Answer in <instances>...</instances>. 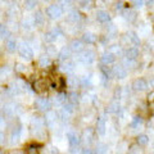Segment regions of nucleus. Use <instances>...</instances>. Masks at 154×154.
<instances>
[{
  "label": "nucleus",
  "instance_id": "45",
  "mask_svg": "<svg viewBox=\"0 0 154 154\" xmlns=\"http://www.w3.org/2000/svg\"><path fill=\"white\" fill-rule=\"evenodd\" d=\"M16 69L18 71V72H23V71H26V67L23 66V64H17V67H16Z\"/></svg>",
  "mask_w": 154,
  "mask_h": 154
},
{
  "label": "nucleus",
  "instance_id": "52",
  "mask_svg": "<svg viewBox=\"0 0 154 154\" xmlns=\"http://www.w3.org/2000/svg\"><path fill=\"white\" fill-rule=\"evenodd\" d=\"M3 2H5V0H3Z\"/></svg>",
  "mask_w": 154,
  "mask_h": 154
},
{
  "label": "nucleus",
  "instance_id": "33",
  "mask_svg": "<svg viewBox=\"0 0 154 154\" xmlns=\"http://www.w3.org/2000/svg\"><path fill=\"white\" fill-rule=\"evenodd\" d=\"M68 102L71 103V104H73V105H76L77 103L80 102V95L77 94V93H71L69 95H68Z\"/></svg>",
  "mask_w": 154,
  "mask_h": 154
},
{
  "label": "nucleus",
  "instance_id": "29",
  "mask_svg": "<svg viewBox=\"0 0 154 154\" xmlns=\"http://www.w3.org/2000/svg\"><path fill=\"white\" fill-rule=\"evenodd\" d=\"M38 64H40L41 67H48V66H50V58L48 57L46 54H44V55H41L40 58H38Z\"/></svg>",
  "mask_w": 154,
  "mask_h": 154
},
{
  "label": "nucleus",
  "instance_id": "51",
  "mask_svg": "<svg viewBox=\"0 0 154 154\" xmlns=\"http://www.w3.org/2000/svg\"><path fill=\"white\" fill-rule=\"evenodd\" d=\"M77 2H80V3H81V2H82V0H77Z\"/></svg>",
  "mask_w": 154,
  "mask_h": 154
},
{
  "label": "nucleus",
  "instance_id": "30",
  "mask_svg": "<svg viewBox=\"0 0 154 154\" xmlns=\"http://www.w3.org/2000/svg\"><path fill=\"white\" fill-rule=\"evenodd\" d=\"M136 143H137V145L144 146L149 143V137L146 136V135H139V136L136 137Z\"/></svg>",
  "mask_w": 154,
  "mask_h": 154
},
{
  "label": "nucleus",
  "instance_id": "28",
  "mask_svg": "<svg viewBox=\"0 0 154 154\" xmlns=\"http://www.w3.org/2000/svg\"><path fill=\"white\" fill-rule=\"evenodd\" d=\"M143 122H144V121H143V118L140 117V116H135V117L132 118L131 123H130V126L134 127V128H137L139 126H141Z\"/></svg>",
  "mask_w": 154,
  "mask_h": 154
},
{
  "label": "nucleus",
  "instance_id": "8",
  "mask_svg": "<svg viewBox=\"0 0 154 154\" xmlns=\"http://www.w3.org/2000/svg\"><path fill=\"white\" fill-rule=\"evenodd\" d=\"M33 90L37 91V93H44V91L48 89V84H46V80L44 79H38L33 82Z\"/></svg>",
  "mask_w": 154,
  "mask_h": 154
},
{
  "label": "nucleus",
  "instance_id": "41",
  "mask_svg": "<svg viewBox=\"0 0 154 154\" xmlns=\"http://www.w3.org/2000/svg\"><path fill=\"white\" fill-rule=\"evenodd\" d=\"M132 5L136 8H141L144 5V0H132Z\"/></svg>",
  "mask_w": 154,
  "mask_h": 154
},
{
  "label": "nucleus",
  "instance_id": "4",
  "mask_svg": "<svg viewBox=\"0 0 154 154\" xmlns=\"http://www.w3.org/2000/svg\"><path fill=\"white\" fill-rule=\"evenodd\" d=\"M35 108L37 110H41V112H49L51 108V102L48 98H37L35 100Z\"/></svg>",
  "mask_w": 154,
  "mask_h": 154
},
{
  "label": "nucleus",
  "instance_id": "50",
  "mask_svg": "<svg viewBox=\"0 0 154 154\" xmlns=\"http://www.w3.org/2000/svg\"><path fill=\"white\" fill-rule=\"evenodd\" d=\"M0 154H4V152H3V150H0Z\"/></svg>",
  "mask_w": 154,
  "mask_h": 154
},
{
  "label": "nucleus",
  "instance_id": "12",
  "mask_svg": "<svg viewBox=\"0 0 154 154\" xmlns=\"http://www.w3.org/2000/svg\"><path fill=\"white\" fill-rule=\"evenodd\" d=\"M69 49H71V51H73V53H81L84 50V42H82V40H77V38L72 40L71 44H69Z\"/></svg>",
  "mask_w": 154,
  "mask_h": 154
},
{
  "label": "nucleus",
  "instance_id": "18",
  "mask_svg": "<svg viewBox=\"0 0 154 154\" xmlns=\"http://www.w3.org/2000/svg\"><path fill=\"white\" fill-rule=\"evenodd\" d=\"M32 21H33V25H35V26H42V25H44V22H45L44 13H42L41 11H37L35 14H33Z\"/></svg>",
  "mask_w": 154,
  "mask_h": 154
},
{
  "label": "nucleus",
  "instance_id": "21",
  "mask_svg": "<svg viewBox=\"0 0 154 154\" xmlns=\"http://www.w3.org/2000/svg\"><path fill=\"white\" fill-rule=\"evenodd\" d=\"M11 36H12V32L9 30V27L7 25H4V23H0V37L8 40V38H11Z\"/></svg>",
  "mask_w": 154,
  "mask_h": 154
},
{
  "label": "nucleus",
  "instance_id": "42",
  "mask_svg": "<svg viewBox=\"0 0 154 154\" xmlns=\"http://www.w3.org/2000/svg\"><path fill=\"white\" fill-rule=\"evenodd\" d=\"M23 25H25L23 27L27 28V30H30V28H31L32 26H35L33 23H30V19H25V21H23Z\"/></svg>",
  "mask_w": 154,
  "mask_h": 154
},
{
  "label": "nucleus",
  "instance_id": "19",
  "mask_svg": "<svg viewBox=\"0 0 154 154\" xmlns=\"http://www.w3.org/2000/svg\"><path fill=\"white\" fill-rule=\"evenodd\" d=\"M21 134H22V128L21 126H18L16 128H13V131L11 134V143L12 144H16L19 141V139H21Z\"/></svg>",
  "mask_w": 154,
  "mask_h": 154
},
{
  "label": "nucleus",
  "instance_id": "15",
  "mask_svg": "<svg viewBox=\"0 0 154 154\" xmlns=\"http://www.w3.org/2000/svg\"><path fill=\"white\" fill-rule=\"evenodd\" d=\"M125 57H126L127 60H136V58L139 57V49L137 48H128L125 51Z\"/></svg>",
  "mask_w": 154,
  "mask_h": 154
},
{
  "label": "nucleus",
  "instance_id": "2",
  "mask_svg": "<svg viewBox=\"0 0 154 154\" xmlns=\"http://www.w3.org/2000/svg\"><path fill=\"white\" fill-rule=\"evenodd\" d=\"M79 62L84 64H93L95 62V53L93 50H82L79 55Z\"/></svg>",
  "mask_w": 154,
  "mask_h": 154
},
{
  "label": "nucleus",
  "instance_id": "32",
  "mask_svg": "<svg viewBox=\"0 0 154 154\" xmlns=\"http://www.w3.org/2000/svg\"><path fill=\"white\" fill-rule=\"evenodd\" d=\"M63 110H64L67 114H69V116H71L72 113L75 112V105H73V104H71L68 100H67V102L63 104Z\"/></svg>",
  "mask_w": 154,
  "mask_h": 154
},
{
  "label": "nucleus",
  "instance_id": "44",
  "mask_svg": "<svg viewBox=\"0 0 154 154\" xmlns=\"http://www.w3.org/2000/svg\"><path fill=\"white\" fill-rule=\"evenodd\" d=\"M148 103H154V90L148 94Z\"/></svg>",
  "mask_w": 154,
  "mask_h": 154
},
{
  "label": "nucleus",
  "instance_id": "23",
  "mask_svg": "<svg viewBox=\"0 0 154 154\" xmlns=\"http://www.w3.org/2000/svg\"><path fill=\"white\" fill-rule=\"evenodd\" d=\"M71 49H69V46H64V48H62V50L58 53V57H59V59L60 60H67V59H69V57H71Z\"/></svg>",
  "mask_w": 154,
  "mask_h": 154
},
{
  "label": "nucleus",
  "instance_id": "6",
  "mask_svg": "<svg viewBox=\"0 0 154 154\" xmlns=\"http://www.w3.org/2000/svg\"><path fill=\"white\" fill-rule=\"evenodd\" d=\"M112 75L117 79L122 80V79H126L127 77V69L125 68V66H114L112 68Z\"/></svg>",
  "mask_w": 154,
  "mask_h": 154
},
{
  "label": "nucleus",
  "instance_id": "22",
  "mask_svg": "<svg viewBox=\"0 0 154 154\" xmlns=\"http://www.w3.org/2000/svg\"><path fill=\"white\" fill-rule=\"evenodd\" d=\"M82 42H85V44H95L96 42V36L94 35V33H91V32H85L84 35H82Z\"/></svg>",
  "mask_w": 154,
  "mask_h": 154
},
{
  "label": "nucleus",
  "instance_id": "37",
  "mask_svg": "<svg viewBox=\"0 0 154 154\" xmlns=\"http://www.w3.org/2000/svg\"><path fill=\"white\" fill-rule=\"evenodd\" d=\"M100 71L103 72V76H104V79H112V69H109L108 67H105V66H102L100 67Z\"/></svg>",
  "mask_w": 154,
  "mask_h": 154
},
{
  "label": "nucleus",
  "instance_id": "26",
  "mask_svg": "<svg viewBox=\"0 0 154 154\" xmlns=\"http://www.w3.org/2000/svg\"><path fill=\"white\" fill-rule=\"evenodd\" d=\"M67 100H68V95L64 94V93H59V94H57V96H55V103L57 104L63 105Z\"/></svg>",
  "mask_w": 154,
  "mask_h": 154
},
{
  "label": "nucleus",
  "instance_id": "24",
  "mask_svg": "<svg viewBox=\"0 0 154 154\" xmlns=\"http://www.w3.org/2000/svg\"><path fill=\"white\" fill-rule=\"evenodd\" d=\"M5 46H7V50L8 51H11V53H13V51H16V49H17V41L14 40V38H8L7 40V42H5Z\"/></svg>",
  "mask_w": 154,
  "mask_h": 154
},
{
  "label": "nucleus",
  "instance_id": "17",
  "mask_svg": "<svg viewBox=\"0 0 154 154\" xmlns=\"http://www.w3.org/2000/svg\"><path fill=\"white\" fill-rule=\"evenodd\" d=\"M67 140H68L71 148H77L80 145V137L77 136L76 134H73V132H68V134H67Z\"/></svg>",
  "mask_w": 154,
  "mask_h": 154
},
{
  "label": "nucleus",
  "instance_id": "13",
  "mask_svg": "<svg viewBox=\"0 0 154 154\" xmlns=\"http://www.w3.org/2000/svg\"><path fill=\"white\" fill-rule=\"evenodd\" d=\"M110 19H112V17H110V14L108 12H105V11H98L96 12V21L98 22L108 23V22H110Z\"/></svg>",
  "mask_w": 154,
  "mask_h": 154
},
{
  "label": "nucleus",
  "instance_id": "48",
  "mask_svg": "<svg viewBox=\"0 0 154 154\" xmlns=\"http://www.w3.org/2000/svg\"><path fill=\"white\" fill-rule=\"evenodd\" d=\"M145 3H146L148 7H150V8L154 7V0H145Z\"/></svg>",
  "mask_w": 154,
  "mask_h": 154
},
{
  "label": "nucleus",
  "instance_id": "16",
  "mask_svg": "<svg viewBox=\"0 0 154 154\" xmlns=\"http://www.w3.org/2000/svg\"><path fill=\"white\" fill-rule=\"evenodd\" d=\"M32 127L36 130V131H40V130H44L45 126V119L41 118V117H33L32 121H31Z\"/></svg>",
  "mask_w": 154,
  "mask_h": 154
},
{
  "label": "nucleus",
  "instance_id": "7",
  "mask_svg": "<svg viewBox=\"0 0 154 154\" xmlns=\"http://www.w3.org/2000/svg\"><path fill=\"white\" fill-rule=\"evenodd\" d=\"M116 59H117V57H116L113 53L110 51H105L102 54V57H100V60H102L103 66H109V64H113Z\"/></svg>",
  "mask_w": 154,
  "mask_h": 154
},
{
  "label": "nucleus",
  "instance_id": "10",
  "mask_svg": "<svg viewBox=\"0 0 154 154\" xmlns=\"http://www.w3.org/2000/svg\"><path fill=\"white\" fill-rule=\"evenodd\" d=\"M126 38H127V40L130 41V44H132V45H134V48H136V46H140V44H141V41H140V37L137 36V33H136V32H132V31L127 32Z\"/></svg>",
  "mask_w": 154,
  "mask_h": 154
},
{
  "label": "nucleus",
  "instance_id": "9",
  "mask_svg": "<svg viewBox=\"0 0 154 154\" xmlns=\"http://www.w3.org/2000/svg\"><path fill=\"white\" fill-rule=\"evenodd\" d=\"M132 89L135 91H144L148 89V82L144 79H137L132 82Z\"/></svg>",
  "mask_w": 154,
  "mask_h": 154
},
{
  "label": "nucleus",
  "instance_id": "39",
  "mask_svg": "<svg viewBox=\"0 0 154 154\" xmlns=\"http://www.w3.org/2000/svg\"><path fill=\"white\" fill-rule=\"evenodd\" d=\"M46 55H48V57H55V55H57V50H55L53 46H48V49H46Z\"/></svg>",
  "mask_w": 154,
  "mask_h": 154
},
{
  "label": "nucleus",
  "instance_id": "40",
  "mask_svg": "<svg viewBox=\"0 0 154 154\" xmlns=\"http://www.w3.org/2000/svg\"><path fill=\"white\" fill-rule=\"evenodd\" d=\"M91 3H93V0H82V2L80 3V5H81V8H90Z\"/></svg>",
  "mask_w": 154,
  "mask_h": 154
},
{
  "label": "nucleus",
  "instance_id": "35",
  "mask_svg": "<svg viewBox=\"0 0 154 154\" xmlns=\"http://www.w3.org/2000/svg\"><path fill=\"white\" fill-rule=\"evenodd\" d=\"M37 3H38V0H25V7L28 11H32V9L36 8Z\"/></svg>",
  "mask_w": 154,
  "mask_h": 154
},
{
  "label": "nucleus",
  "instance_id": "11",
  "mask_svg": "<svg viewBox=\"0 0 154 154\" xmlns=\"http://www.w3.org/2000/svg\"><path fill=\"white\" fill-rule=\"evenodd\" d=\"M105 131H107V122L103 117H99L98 121H96V132L100 136H103V135H105Z\"/></svg>",
  "mask_w": 154,
  "mask_h": 154
},
{
  "label": "nucleus",
  "instance_id": "31",
  "mask_svg": "<svg viewBox=\"0 0 154 154\" xmlns=\"http://www.w3.org/2000/svg\"><path fill=\"white\" fill-rule=\"evenodd\" d=\"M94 153L95 154H108V146L105 144H98L96 145V150Z\"/></svg>",
  "mask_w": 154,
  "mask_h": 154
},
{
  "label": "nucleus",
  "instance_id": "38",
  "mask_svg": "<svg viewBox=\"0 0 154 154\" xmlns=\"http://www.w3.org/2000/svg\"><path fill=\"white\" fill-rule=\"evenodd\" d=\"M118 109H119V103L117 102V100H113V102L109 104L108 110L110 113H116V112H118Z\"/></svg>",
  "mask_w": 154,
  "mask_h": 154
},
{
  "label": "nucleus",
  "instance_id": "1",
  "mask_svg": "<svg viewBox=\"0 0 154 154\" xmlns=\"http://www.w3.org/2000/svg\"><path fill=\"white\" fill-rule=\"evenodd\" d=\"M46 17H49L50 19H59L63 16V8L59 4H50L45 11Z\"/></svg>",
  "mask_w": 154,
  "mask_h": 154
},
{
  "label": "nucleus",
  "instance_id": "46",
  "mask_svg": "<svg viewBox=\"0 0 154 154\" xmlns=\"http://www.w3.org/2000/svg\"><path fill=\"white\" fill-rule=\"evenodd\" d=\"M4 140H5V135H4V132L0 130V144H3Z\"/></svg>",
  "mask_w": 154,
  "mask_h": 154
},
{
  "label": "nucleus",
  "instance_id": "3",
  "mask_svg": "<svg viewBox=\"0 0 154 154\" xmlns=\"http://www.w3.org/2000/svg\"><path fill=\"white\" fill-rule=\"evenodd\" d=\"M18 53H19V57L25 60H32L33 58V50L31 49V46L28 44H21V46L18 48Z\"/></svg>",
  "mask_w": 154,
  "mask_h": 154
},
{
  "label": "nucleus",
  "instance_id": "5",
  "mask_svg": "<svg viewBox=\"0 0 154 154\" xmlns=\"http://www.w3.org/2000/svg\"><path fill=\"white\" fill-rule=\"evenodd\" d=\"M62 35V30H60V27H54L53 30L50 31H48L45 35H44V40L46 42H54L58 37H59Z\"/></svg>",
  "mask_w": 154,
  "mask_h": 154
},
{
  "label": "nucleus",
  "instance_id": "25",
  "mask_svg": "<svg viewBox=\"0 0 154 154\" xmlns=\"http://www.w3.org/2000/svg\"><path fill=\"white\" fill-rule=\"evenodd\" d=\"M136 17H137V13L135 11H126L123 13V18L127 19L128 22H134L136 19Z\"/></svg>",
  "mask_w": 154,
  "mask_h": 154
},
{
  "label": "nucleus",
  "instance_id": "47",
  "mask_svg": "<svg viewBox=\"0 0 154 154\" xmlns=\"http://www.w3.org/2000/svg\"><path fill=\"white\" fill-rule=\"evenodd\" d=\"M72 2L73 0H60V3H63L64 5H72Z\"/></svg>",
  "mask_w": 154,
  "mask_h": 154
},
{
  "label": "nucleus",
  "instance_id": "49",
  "mask_svg": "<svg viewBox=\"0 0 154 154\" xmlns=\"http://www.w3.org/2000/svg\"><path fill=\"white\" fill-rule=\"evenodd\" d=\"M82 154H95V153H94V150H91V149H84Z\"/></svg>",
  "mask_w": 154,
  "mask_h": 154
},
{
  "label": "nucleus",
  "instance_id": "27",
  "mask_svg": "<svg viewBox=\"0 0 154 154\" xmlns=\"http://www.w3.org/2000/svg\"><path fill=\"white\" fill-rule=\"evenodd\" d=\"M80 19H81L80 12H77L76 9H73V11L69 12V14H68V21H71V22H77V21H80Z\"/></svg>",
  "mask_w": 154,
  "mask_h": 154
},
{
  "label": "nucleus",
  "instance_id": "34",
  "mask_svg": "<svg viewBox=\"0 0 154 154\" xmlns=\"http://www.w3.org/2000/svg\"><path fill=\"white\" fill-rule=\"evenodd\" d=\"M93 135H94V131L91 128H88L86 131L84 132V139H85V141L88 143V144H90L91 141H93Z\"/></svg>",
  "mask_w": 154,
  "mask_h": 154
},
{
  "label": "nucleus",
  "instance_id": "43",
  "mask_svg": "<svg viewBox=\"0 0 154 154\" xmlns=\"http://www.w3.org/2000/svg\"><path fill=\"white\" fill-rule=\"evenodd\" d=\"M126 5H127V4H125L123 2H118L117 4H116V9H117V11H121V9L126 8Z\"/></svg>",
  "mask_w": 154,
  "mask_h": 154
},
{
  "label": "nucleus",
  "instance_id": "36",
  "mask_svg": "<svg viewBox=\"0 0 154 154\" xmlns=\"http://www.w3.org/2000/svg\"><path fill=\"white\" fill-rule=\"evenodd\" d=\"M26 153L27 154H38V145L36 144H30L26 148Z\"/></svg>",
  "mask_w": 154,
  "mask_h": 154
},
{
  "label": "nucleus",
  "instance_id": "20",
  "mask_svg": "<svg viewBox=\"0 0 154 154\" xmlns=\"http://www.w3.org/2000/svg\"><path fill=\"white\" fill-rule=\"evenodd\" d=\"M57 113L55 112H51V110H49L46 114V119H45V125H48L49 127H53L57 122Z\"/></svg>",
  "mask_w": 154,
  "mask_h": 154
},
{
  "label": "nucleus",
  "instance_id": "14",
  "mask_svg": "<svg viewBox=\"0 0 154 154\" xmlns=\"http://www.w3.org/2000/svg\"><path fill=\"white\" fill-rule=\"evenodd\" d=\"M60 69L63 72H66L67 75H71L72 72L75 71V62H72L71 59L64 60L63 63H62V66H60Z\"/></svg>",
  "mask_w": 154,
  "mask_h": 154
}]
</instances>
